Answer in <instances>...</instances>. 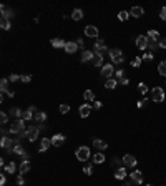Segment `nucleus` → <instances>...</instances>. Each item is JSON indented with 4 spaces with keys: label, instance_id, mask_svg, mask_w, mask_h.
I'll return each instance as SVG.
<instances>
[{
    "label": "nucleus",
    "instance_id": "obj_29",
    "mask_svg": "<svg viewBox=\"0 0 166 186\" xmlns=\"http://www.w3.org/2000/svg\"><path fill=\"white\" fill-rule=\"evenodd\" d=\"M146 37H148L150 40H156V42H158V39H159V32H158V30H150Z\"/></svg>",
    "mask_w": 166,
    "mask_h": 186
},
{
    "label": "nucleus",
    "instance_id": "obj_42",
    "mask_svg": "<svg viewBox=\"0 0 166 186\" xmlns=\"http://www.w3.org/2000/svg\"><path fill=\"white\" fill-rule=\"evenodd\" d=\"M141 61H143V60H141L140 57H136V58H133V61H131V66H135V68H138V66L141 65Z\"/></svg>",
    "mask_w": 166,
    "mask_h": 186
},
{
    "label": "nucleus",
    "instance_id": "obj_60",
    "mask_svg": "<svg viewBox=\"0 0 166 186\" xmlns=\"http://www.w3.org/2000/svg\"><path fill=\"white\" fill-rule=\"evenodd\" d=\"M148 186H151V184H148Z\"/></svg>",
    "mask_w": 166,
    "mask_h": 186
},
{
    "label": "nucleus",
    "instance_id": "obj_10",
    "mask_svg": "<svg viewBox=\"0 0 166 186\" xmlns=\"http://www.w3.org/2000/svg\"><path fill=\"white\" fill-rule=\"evenodd\" d=\"M121 160H123V166H128V168H133V166H136V163H138L133 155H125Z\"/></svg>",
    "mask_w": 166,
    "mask_h": 186
},
{
    "label": "nucleus",
    "instance_id": "obj_7",
    "mask_svg": "<svg viewBox=\"0 0 166 186\" xmlns=\"http://www.w3.org/2000/svg\"><path fill=\"white\" fill-rule=\"evenodd\" d=\"M106 50H108V48H106V45L103 43V40H96V43H95V47H93V53L103 57Z\"/></svg>",
    "mask_w": 166,
    "mask_h": 186
},
{
    "label": "nucleus",
    "instance_id": "obj_32",
    "mask_svg": "<svg viewBox=\"0 0 166 186\" xmlns=\"http://www.w3.org/2000/svg\"><path fill=\"white\" fill-rule=\"evenodd\" d=\"M116 80H113V78H110V80H106V83H105V88H108V90H113V88H116Z\"/></svg>",
    "mask_w": 166,
    "mask_h": 186
},
{
    "label": "nucleus",
    "instance_id": "obj_23",
    "mask_svg": "<svg viewBox=\"0 0 166 186\" xmlns=\"http://www.w3.org/2000/svg\"><path fill=\"white\" fill-rule=\"evenodd\" d=\"M65 45H67V42H63L62 39H53L52 40V47H53V48H65Z\"/></svg>",
    "mask_w": 166,
    "mask_h": 186
},
{
    "label": "nucleus",
    "instance_id": "obj_46",
    "mask_svg": "<svg viewBox=\"0 0 166 186\" xmlns=\"http://www.w3.org/2000/svg\"><path fill=\"white\" fill-rule=\"evenodd\" d=\"M141 60H145V61H151V60H153V53H145Z\"/></svg>",
    "mask_w": 166,
    "mask_h": 186
},
{
    "label": "nucleus",
    "instance_id": "obj_16",
    "mask_svg": "<svg viewBox=\"0 0 166 186\" xmlns=\"http://www.w3.org/2000/svg\"><path fill=\"white\" fill-rule=\"evenodd\" d=\"M63 143H65V136H63V135L52 136V146H62Z\"/></svg>",
    "mask_w": 166,
    "mask_h": 186
},
{
    "label": "nucleus",
    "instance_id": "obj_26",
    "mask_svg": "<svg viewBox=\"0 0 166 186\" xmlns=\"http://www.w3.org/2000/svg\"><path fill=\"white\" fill-rule=\"evenodd\" d=\"M71 18H73V20H81V18H83V10H81V8H75L73 13H71Z\"/></svg>",
    "mask_w": 166,
    "mask_h": 186
},
{
    "label": "nucleus",
    "instance_id": "obj_15",
    "mask_svg": "<svg viewBox=\"0 0 166 186\" xmlns=\"http://www.w3.org/2000/svg\"><path fill=\"white\" fill-rule=\"evenodd\" d=\"M90 113H91V107H90L88 103H85V105H81V107H80V116L81 118L90 116Z\"/></svg>",
    "mask_w": 166,
    "mask_h": 186
},
{
    "label": "nucleus",
    "instance_id": "obj_44",
    "mask_svg": "<svg viewBox=\"0 0 166 186\" xmlns=\"http://www.w3.org/2000/svg\"><path fill=\"white\" fill-rule=\"evenodd\" d=\"M123 75H125V70H123V68H118V70L115 71V77H116V78H120V80H121V78H125Z\"/></svg>",
    "mask_w": 166,
    "mask_h": 186
},
{
    "label": "nucleus",
    "instance_id": "obj_3",
    "mask_svg": "<svg viewBox=\"0 0 166 186\" xmlns=\"http://www.w3.org/2000/svg\"><path fill=\"white\" fill-rule=\"evenodd\" d=\"M108 53H110V58H111L113 63H123L125 61V55H123V52H121L120 48H111Z\"/></svg>",
    "mask_w": 166,
    "mask_h": 186
},
{
    "label": "nucleus",
    "instance_id": "obj_21",
    "mask_svg": "<svg viewBox=\"0 0 166 186\" xmlns=\"http://www.w3.org/2000/svg\"><path fill=\"white\" fill-rule=\"evenodd\" d=\"M126 175H128V173H126L125 166H120V168L116 170V173H115V178H116V179H125Z\"/></svg>",
    "mask_w": 166,
    "mask_h": 186
},
{
    "label": "nucleus",
    "instance_id": "obj_33",
    "mask_svg": "<svg viewBox=\"0 0 166 186\" xmlns=\"http://www.w3.org/2000/svg\"><path fill=\"white\" fill-rule=\"evenodd\" d=\"M158 73L161 75V77H166V61H161V63L158 65Z\"/></svg>",
    "mask_w": 166,
    "mask_h": 186
},
{
    "label": "nucleus",
    "instance_id": "obj_17",
    "mask_svg": "<svg viewBox=\"0 0 166 186\" xmlns=\"http://www.w3.org/2000/svg\"><path fill=\"white\" fill-rule=\"evenodd\" d=\"M0 10H2V18L10 20V18L13 17V10H12V8H7L5 5H2V7H0Z\"/></svg>",
    "mask_w": 166,
    "mask_h": 186
},
{
    "label": "nucleus",
    "instance_id": "obj_58",
    "mask_svg": "<svg viewBox=\"0 0 166 186\" xmlns=\"http://www.w3.org/2000/svg\"><path fill=\"white\" fill-rule=\"evenodd\" d=\"M7 97H10V98H13V97H15V93H13V92H8V93H7Z\"/></svg>",
    "mask_w": 166,
    "mask_h": 186
},
{
    "label": "nucleus",
    "instance_id": "obj_25",
    "mask_svg": "<svg viewBox=\"0 0 166 186\" xmlns=\"http://www.w3.org/2000/svg\"><path fill=\"white\" fill-rule=\"evenodd\" d=\"M32 168V165H30V161H22V165H20V173H28Z\"/></svg>",
    "mask_w": 166,
    "mask_h": 186
},
{
    "label": "nucleus",
    "instance_id": "obj_37",
    "mask_svg": "<svg viewBox=\"0 0 166 186\" xmlns=\"http://www.w3.org/2000/svg\"><path fill=\"white\" fill-rule=\"evenodd\" d=\"M35 120H37V121H40V123H43V121L47 120V113H43V111H37Z\"/></svg>",
    "mask_w": 166,
    "mask_h": 186
},
{
    "label": "nucleus",
    "instance_id": "obj_24",
    "mask_svg": "<svg viewBox=\"0 0 166 186\" xmlns=\"http://www.w3.org/2000/svg\"><path fill=\"white\" fill-rule=\"evenodd\" d=\"M93 146L95 148H98V150H106L108 148V145H106V141H103V140H93Z\"/></svg>",
    "mask_w": 166,
    "mask_h": 186
},
{
    "label": "nucleus",
    "instance_id": "obj_1",
    "mask_svg": "<svg viewBox=\"0 0 166 186\" xmlns=\"http://www.w3.org/2000/svg\"><path fill=\"white\" fill-rule=\"evenodd\" d=\"M38 135H40V128H38V126H30V128H27V130L23 131L18 138L25 136L28 141H35L37 138H38Z\"/></svg>",
    "mask_w": 166,
    "mask_h": 186
},
{
    "label": "nucleus",
    "instance_id": "obj_51",
    "mask_svg": "<svg viewBox=\"0 0 166 186\" xmlns=\"http://www.w3.org/2000/svg\"><path fill=\"white\" fill-rule=\"evenodd\" d=\"M17 184H18V186H23V184H25V179H23V176H18V178H17Z\"/></svg>",
    "mask_w": 166,
    "mask_h": 186
},
{
    "label": "nucleus",
    "instance_id": "obj_18",
    "mask_svg": "<svg viewBox=\"0 0 166 186\" xmlns=\"http://www.w3.org/2000/svg\"><path fill=\"white\" fill-rule=\"evenodd\" d=\"M93 58H95V53H93V50H85L81 53V61H93Z\"/></svg>",
    "mask_w": 166,
    "mask_h": 186
},
{
    "label": "nucleus",
    "instance_id": "obj_48",
    "mask_svg": "<svg viewBox=\"0 0 166 186\" xmlns=\"http://www.w3.org/2000/svg\"><path fill=\"white\" fill-rule=\"evenodd\" d=\"M22 77H18V75H15V73H12L10 75V78H8V82H18Z\"/></svg>",
    "mask_w": 166,
    "mask_h": 186
},
{
    "label": "nucleus",
    "instance_id": "obj_19",
    "mask_svg": "<svg viewBox=\"0 0 166 186\" xmlns=\"http://www.w3.org/2000/svg\"><path fill=\"white\" fill-rule=\"evenodd\" d=\"M130 13H131L135 18H140V17H143L145 10H143V7H138V5H136V7H133V8L130 10Z\"/></svg>",
    "mask_w": 166,
    "mask_h": 186
},
{
    "label": "nucleus",
    "instance_id": "obj_34",
    "mask_svg": "<svg viewBox=\"0 0 166 186\" xmlns=\"http://www.w3.org/2000/svg\"><path fill=\"white\" fill-rule=\"evenodd\" d=\"M83 97H85L86 102H93V100H95V93L91 92V90H86V92L83 93Z\"/></svg>",
    "mask_w": 166,
    "mask_h": 186
},
{
    "label": "nucleus",
    "instance_id": "obj_36",
    "mask_svg": "<svg viewBox=\"0 0 166 186\" xmlns=\"http://www.w3.org/2000/svg\"><path fill=\"white\" fill-rule=\"evenodd\" d=\"M93 65H95V66H103V57H101V55H95Z\"/></svg>",
    "mask_w": 166,
    "mask_h": 186
},
{
    "label": "nucleus",
    "instance_id": "obj_35",
    "mask_svg": "<svg viewBox=\"0 0 166 186\" xmlns=\"http://www.w3.org/2000/svg\"><path fill=\"white\" fill-rule=\"evenodd\" d=\"M0 27H2L3 30H8V28L12 27V23H10V20H7V18H2V20H0Z\"/></svg>",
    "mask_w": 166,
    "mask_h": 186
},
{
    "label": "nucleus",
    "instance_id": "obj_57",
    "mask_svg": "<svg viewBox=\"0 0 166 186\" xmlns=\"http://www.w3.org/2000/svg\"><path fill=\"white\" fill-rule=\"evenodd\" d=\"M22 158H23V161H28V153H27V151L22 155Z\"/></svg>",
    "mask_w": 166,
    "mask_h": 186
},
{
    "label": "nucleus",
    "instance_id": "obj_9",
    "mask_svg": "<svg viewBox=\"0 0 166 186\" xmlns=\"http://www.w3.org/2000/svg\"><path fill=\"white\" fill-rule=\"evenodd\" d=\"M136 47H138L140 50L148 48V37L146 35H138L136 37Z\"/></svg>",
    "mask_w": 166,
    "mask_h": 186
},
{
    "label": "nucleus",
    "instance_id": "obj_14",
    "mask_svg": "<svg viewBox=\"0 0 166 186\" xmlns=\"http://www.w3.org/2000/svg\"><path fill=\"white\" fill-rule=\"evenodd\" d=\"M8 153H15V155H23L25 153V150H23V146L20 145V141H18V138H15V145H13V148L10 151H8Z\"/></svg>",
    "mask_w": 166,
    "mask_h": 186
},
{
    "label": "nucleus",
    "instance_id": "obj_56",
    "mask_svg": "<svg viewBox=\"0 0 166 186\" xmlns=\"http://www.w3.org/2000/svg\"><path fill=\"white\" fill-rule=\"evenodd\" d=\"M93 108H95V110H100V108H101V103H100V102H95Z\"/></svg>",
    "mask_w": 166,
    "mask_h": 186
},
{
    "label": "nucleus",
    "instance_id": "obj_27",
    "mask_svg": "<svg viewBox=\"0 0 166 186\" xmlns=\"http://www.w3.org/2000/svg\"><path fill=\"white\" fill-rule=\"evenodd\" d=\"M10 116H15L17 120H18V118H23V111L20 108H12L10 110Z\"/></svg>",
    "mask_w": 166,
    "mask_h": 186
},
{
    "label": "nucleus",
    "instance_id": "obj_8",
    "mask_svg": "<svg viewBox=\"0 0 166 186\" xmlns=\"http://www.w3.org/2000/svg\"><path fill=\"white\" fill-rule=\"evenodd\" d=\"M113 73H115V68H113V65H111V63H106V65L101 66V77L111 78V77H113Z\"/></svg>",
    "mask_w": 166,
    "mask_h": 186
},
{
    "label": "nucleus",
    "instance_id": "obj_30",
    "mask_svg": "<svg viewBox=\"0 0 166 186\" xmlns=\"http://www.w3.org/2000/svg\"><path fill=\"white\" fill-rule=\"evenodd\" d=\"M7 85H8V78H2V82H0V90H2V93H3V95H7V93H8Z\"/></svg>",
    "mask_w": 166,
    "mask_h": 186
},
{
    "label": "nucleus",
    "instance_id": "obj_20",
    "mask_svg": "<svg viewBox=\"0 0 166 186\" xmlns=\"http://www.w3.org/2000/svg\"><path fill=\"white\" fill-rule=\"evenodd\" d=\"M78 48V45L75 43V42H67V45H65V52L67 53H75Z\"/></svg>",
    "mask_w": 166,
    "mask_h": 186
},
{
    "label": "nucleus",
    "instance_id": "obj_45",
    "mask_svg": "<svg viewBox=\"0 0 166 186\" xmlns=\"http://www.w3.org/2000/svg\"><path fill=\"white\" fill-rule=\"evenodd\" d=\"M68 111H70V107H68V105H60V113L65 115V113H68Z\"/></svg>",
    "mask_w": 166,
    "mask_h": 186
},
{
    "label": "nucleus",
    "instance_id": "obj_43",
    "mask_svg": "<svg viewBox=\"0 0 166 186\" xmlns=\"http://www.w3.org/2000/svg\"><path fill=\"white\" fill-rule=\"evenodd\" d=\"M0 121H2V125H5V123L8 121V115H7L5 111H2V113H0Z\"/></svg>",
    "mask_w": 166,
    "mask_h": 186
},
{
    "label": "nucleus",
    "instance_id": "obj_40",
    "mask_svg": "<svg viewBox=\"0 0 166 186\" xmlns=\"http://www.w3.org/2000/svg\"><path fill=\"white\" fill-rule=\"evenodd\" d=\"M138 90H140V93L143 95V97H146V93H148V87H146L145 83H140L138 85Z\"/></svg>",
    "mask_w": 166,
    "mask_h": 186
},
{
    "label": "nucleus",
    "instance_id": "obj_6",
    "mask_svg": "<svg viewBox=\"0 0 166 186\" xmlns=\"http://www.w3.org/2000/svg\"><path fill=\"white\" fill-rule=\"evenodd\" d=\"M13 145H15V140H12L10 136H7V135H3L2 136V140H0V146L3 148V150H7V151H10Z\"/></svg>",
    "mask_w": 166,
    "mask_h": 186
},
{
    "label": "nucleus",
    "instance_id": "obj_41",
    "mask_svg": "<svg viewBox=\"0 0 166 186\" xmlns=\"http://www.w3.org/2000/svg\"><path fill=\"white\" fill-rule=\"evenodd\" d=\"M83 171H85V175H93V166L91 165H85V168H83Z\"/></svg>",
    "mask_w": 166,
    "mask_h": 186
},
{
    "label": "nucleus",
    "instance_id": "obj_13",
    "mask_svg": "<svg viewBox=\"0 0 166 186\" xmlns=\"http://www.w3.org/2000/svg\"><path fill=\"white\" fill-rule=\"evenodd\" d=\"M37 108L35 107H28L25 111H23V120H35V115H37Z\"/></svg>",
    "mask_w": 166,
    "mask_h": 186
},
{
    "label": "nucleus",
    "instance_id": "obj_11",
    "mask_svg": "<svg viewBox=\"0 0 166 186\" xmlns=\"http://www.w3.org/2000/svg\"><path fill=\"white\" fill-rule=\"evenodd\" d=\"M130 178H131V181H133L135 184H143V173H141L140 170L130 173Z\"/></svg>",
    "mask_w": 166,
    "mask_h": 186
},
{
    "label": "nucleus",
    "instance_id": "obj_53",
    "mask_svg": "<svg viewBox=\"0 0 166 186\" xmlns=\"http://www.w3.org/2000/svg\"><path fill=\"white\" fill-rule=\"evenodd\" d=\"M5 183H7V176H5V175H2V176H0V184L5 186Z\"/></svg>",
    "mask_w": 166,
    "mask_h": 186
},
{
    "label": "nucleus",
    "instance_id": "obj_50",
    "mask_svg": "<svg viewBox=\"0 0 166 186\" xmlns=\"http://www.w3.org/2000/svg\"><path fill=\"white\" fill-rule=\"evenodd\" d=\"M75 43L78 45V48H83V47H85V42H83L81 39H76V42H75Z\"/></svg>",
    "mask_w": 166,
    "mask_h": 186
},
{
    "label": "nucleus",
    "instance_id": "obj_52",
    "mask_svg": "<svg viewBox=\"0 0 166 186\" xmlns=\"http://www.w3.org/2000/svg\"><path fill=\"white\" fill-rule=\"evenodd\" d=\"M146 103H148V98L145 97V98H143V102H138V108H143V107H145Z\"/></svg>",
    "mask_w": 166,
    "mask_h": 186
},
{
    "label": "nucleus",
    "instance_id": "obj_39",
    "mask_svg": "<svg viewBox=\"0 0 166 186\" xmlns=\"http://www.w3.org/2000/svg\"><path fill=\"white\" fill-rule=\"evenodd\" d=\"M128 17H130V13L126 12V10H121V12L118 13V18H120L121 22H126V20H128Z\"/></svg>",
    "mask_w": 166,
    "mask_h": 186
},
{
    "label": "nucleus",
    "instance_id": "obj_22",
    "mask_svg": "<svg viewBox=\"0 0 166 186\" xmlns=\"http://www.w3.org/2000/svg\"><path fill=\"white\" fill-rule=\"evenodd\" d=\"M50 145H52V140H48V138H43L42 140V143H40V153H43V151H47L48 148H50Z\"/></svg>",
    "mask_w": 166,
    "mask_h": 186
},
{
    "label": "nucleus",
    "instance_id": "obj_47",
    "mask_svg": "<svg viewBox=\"0 0 166 186\" xmlns=\"http://www.w3.org/2000/svg\"><path fill=\"white\" fill-rule=\"evenodd\" d=\"M20 80H22L23 83H28V82H32V77H30V75H22Z\"/></svg>",
    "mask_w": 166,
    "mask_h": 186
},
{
    "label": "nucleus",
    "instance_id": "obj_31",
    "mask_svg": "<svg viewBox=\"0 0 166 186\" xmlns=\"http://www.w3.org/2000/svg\"><path fill=\"white\" fill-rule=\"evenodd\" d=\"M148 48L153 52V50H156V48H159V40L156 42V40H150L148 39Z\"/></svg>",
    "mask_w": 166,
    "mask_h": 186
},
{
    "label": "nucleus",
    "instance_id": "obj_38",
    "mask_svg": "<svg viewBox=\"0 0 166 186\" xmlns=\"http://www.w3.org/2000/svg\"><path fill=\"white\" fill-rule=\"evenodd\" d=\"M15 168H17V166H15V163H13V161H10V163H8V165H5V171H7V173H15Z\"/></svg>",
    "mask_w": 166,
    "mask_h": 186
},
{
    "label": "nucleus",
    "instance_id": "obj_28",
    "mask_svg": "<svg viewBox=\"0 0 166 186\" xmlns=\"http://www.w3.org/2000/svg\"><path fill=\"white\" fill-rule=\"evenodd\" d=\"M103 161H105V155H103V153H96V155H93V163L101 165Z\"/></svg>",
    "mask_w": 166,
    "mask_h": 186
},
{
    "label": "nucleus",
    "instance_id": "obj_4",
    "mask_svg": "<svg viewBox=\"0 0 166 186\" xmlns=\"http://www.w3.org/2000/svg\"><path fill=\"white\" fill-rule=\"evenodd\" d=\"M76 160L78 161H86V160H90V148L88 146H80V148H78V150H76Z\"/></svg>",
    "mask_w": 166,
    "mask_h": 186
},
{
    "label": "nucleus",
    "instance_id": "obj_5",
    "mask_svg": "<svg viewBox=\"0 0 166 186\" xmlns=\"http://www.w3.org/2000/svg\"><path fill=\"white\" fill-rule=\"evenodd\" d=\"M151 98H153V102L156 103H161V102H164V92H163V88L161 87H154L153 90H151Z\"/></svg>",
    "mask_w": 166,
    "mask_h": 186
},
{
    "label": "nucleus",
    "instance_id": "obj_55",
    "mask_svg": "<svg viewBox=\"0 0 166 186\" xmlns=\"http://www.w3.org/2000/svg\"><path fill=\"white\" fill-rule=\"evenodd\" d=\"M120 83H121V85H128V83H130V80H128V78H121V80H120Z\"/></svg>",
    "mask_w": 166,
    "mask_h": 186
},
{
    "label": "nucleus",
    "instance_id": "obj_49",
    "mask_svg": "<svg viewBox=\"0 0 166 186\" xmlns=\"http://www.w3.org/2000/svg\"><path fill=\"white\" fill-rule=\"evenodd\" d=\"M159 17H161V20H166V7H163V8H161Z\"/></svg>",
    "mask_w": 166,
    "mask_h": 186
},
{
    "label": "nucleus",
    "instance_id": "obj_12",
    "mask_svg": "<svg viewBox=\"0 0 166 186\" xmlns=\"http://www.w3.org/2000/svg\"><path fill=\"white\" fill-rule=\"evenodd\" d=\"M98 28H96L95 25H86L85 27V35L86 37H91V39H96V37H98Z\"/></svg>",
    "mask_w": 166,
    "mask_h": 186
},
{
    "label": "nucleus",
    "instance_id": "obj_2",
    "mask_svg": "<svg viewBox=\"0 0 166 186\" xmlns=\"http://www.w3.org/2000/svg\"><path fill=\"white\" fill-rule=\"evenodd\" d=\"M23 121H25L23 118H18V120L13 121L12 125H10V133H17V135L20 136L22 133L25 131V125H23Z\"/></svg>",
    "mask_w": 166,
    "mask_h": 186
},
{
    "label": "nucleus",
    "instance_id": "obj_54",
    "mask_svg": "<svg viewBox=\"0 0 166 186\" xmlns=\"http://www.w3.org/2000/svg\"><path fill=\"white\" fill-rule=\"evenodd\" d=\"M159 48H164L166 50V39H161L159 40Z\"/></svg>",
    "mask_w": 166,
    "mask_h": 186
},
{
    "label": "nucleus",
    "instance_id": "obj_59",
    "mask_svg": "<svg viewBox=\"0 0 166 186\" xmlns=\"http://www.w3.org/2000/svg\"><path fill=\"white\" fill-rule=\"evenodd\" d=\"M123 186H130V183H125V184H123Z\"/></svg>",
    "mask_w": 166,
    "mask_h": 186
}]
</instances>
